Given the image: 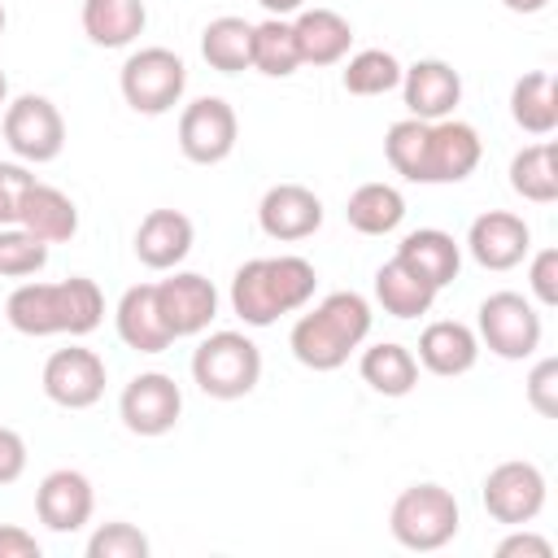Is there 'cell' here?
<instances>
[{"label": "cell", "instance_id": "23", "mask_svg": "<svg viewBox=\"0 0 558 558\" xmlns=\"http://www.w3.org/2000/svg\"><path fill=\"white\" fill-rule=\"evenodd\" d=\"M17 227H26L31 235H39L44 244H65V240H74V231H78V205H74L61 187L35 179L31 192H26V201H22Z\"/></svg>", "mask_w": 558, "mask_h": 558}, {"label": "cell", "instance_id": "8", "mask_svg": "<svg viewBox=\"0 0 558 558\" xmlns=\"http://www.w3.org/2000/svg\"><path fill=\"white\" fill-rule=\"evenodd\" d=\"M484 510L488 519L506 523V527H523L532 523L541 510H545V497H549V484H545V471L527 458H510V462H497L488 475H484Z\"/></svg>", "mask_w": 558, "mask_h": 558}, {"label": "cell", "instance_id": "6", "mask_svg": "<svg viewBox=\"0 0 558 558\" xmlns=\"http://www.w3.org/2000/svg\"><path fill=\"white\" fill-rule=\"evenodd\" d=\"M0 131H4L9 153L17 161H26V166L57 161L61 148H65V118H61V109L48 96H35V92H22V96H13L4 105Z\"/></svg>", "mask_w": 558, "mask_h": 558}, {"label": "cell", "instance_id": "30", "mask_svg": "<svg viewBox=\"0 0 558 558\" xmlns=\"http://www.w3.org/2000/svg\"><path fill=\"white\" fill-rule=\"evenodd\" d=\"M344 218H349V227L362 231V235H388V231H397L401 218H405V196H401L392 183H379V179H375V183H362V187L349 192Z\"/></svg>", "mask_w": 558, "mask_h": 558}, {"label": "cell", "instance_id": "12", "mask_svg": "<svg viewBox=\"0 0 558 558\" xmlns=\"http://www.w3.org/2000/svg\"><path fill=\"white\" fill-rule=\"evenodd\" d=\"M157 314L170 331V340L201 336L218 318V288L196 270H174L157 283Z\"/></svg>", "mask_w": 558, "mask_h": 558}, {"label": "cell", "instance_id": "17", "mask_svg": "<svg viewBox=\"0 0 558 558\" xmlns=\"http://www.w3.org/2000/svg\"><path fill=\"white\" fill-rule=\"evenodd\" d=\"M484 157L480 131L462 118L427 122V174L423 183H462Z\"/></svg>", "mask_w": 558, "mask_h": 558}, {"label": "cell", "instance_id": "31", "mask_svg": "<svg viewBox=\"0 0 558 558\" xmlns=\"http://www.w3.org/2000/svg\"><path fill=\"white\" fill-rule=\"evenodd\" d=\"M4 318L22 336H61V314H57V283H17L4 301Z\"/></svg>", "mask_w": 558, "mask_h": 558}, {"label": "cell", "instance_id": "44", "mask_svg": "<svg viewBox=\"0 0 558 558\" xmlns=\"http://www.w3.org/2000/svg\"><path fill=\"white\" fill-rule=\"evenodd\" d=\"M270 17H292V13H301L305 9V0H257Z\"/></svg>", "mask_w": 558, "mask_h": 558}, {"label": "cell", "instance_id": "35", "mask_svg": "<svg viewBox=\"0 0 558 558\" xmlns=\"http://www.w3.org/2000/svg\"><path fill=\"white\" fill-rule=\"evenodd\" d=\"M384 157L401 179L423 183V174H427V122H418V118L392 122L384 135Z\"/></svg>", "mask_w": 558, "mask_h": 558}, {"label": "cell", "instance_id": "15", "mask_svg": "<svg viewBox=\"0 0 558 558\" xmlns=\"http://www.w3.org/2000/svg\"><path fill=\"white\" fill-rule=\"evenodd\" d=\"M466 253L484 270H514L532 253V227L510 209H488L466 231Z\"/></svg>", "mask_w": 558, "mask_h": 558}, {"label": "cell", "instance_id": "45", "mask_svg": "<svg viewBox=\"0 0 558 558\" xmlns=\"http://www.w3.org/2000/svg\"><path fill=\"white\" fill-rule=\"evenodd\" d=\"M510 13H541V9H549V0H501Z\"/></svg>", "mask_w": 558, "mask_h": 558}, {"label": "cell", "instance_id": "13", "mask_svg": "<svg viewBox=\"0 0 558 558\" xmlns=\"http://www.w3.org/2000/svg\"><path fill=\"white\" fill-rule=\"evenodd\" d=\"M92 510H96V493H92V480L74 466H57L39 480L35 488V514L48 532L57 536H70L78 527L92 523Z\"/></svg>", "mask_w": 558, "mask_h": 558}, {"label": "cell", "instance_id": "22", "mask_svg": "<svg viewBox=\"0 0 558 558\" xmlns=\"http://www.w3.org/2000/svg\"><path fill=\"white\" fill-rule=\"evenodd\" d=\"M113 323H118V340L135 353H166L174 340L157 314V283H135L122 292L118 310H113Z\"/></svg>", "mask_w": 558, "mask_h": 558}, {"label": "cell", "instance_id": "47", "mask_svg": "<svg viewBox=\"0 0 558 558\" xmlns=\"http://www.w3.org/2000/svg\"><path fill=\"white\" fill-rule=\"evenodd\" d=\"M4 22H9V13H4V4H0V35H4Z\"/></svg>", "mask_w": 558, "mask_h": 558}, {"label": "cell", "instance_id": "20", "mask_svg": "<svg viewBox=\"0 0 558 558\" xmlns=\"http://www.w3.org/2000/svg\"><path fill=\"white\" fill-rule=\"evenodd\" d=\"M475 362H480V336L466 323L440 318V323L423 327V336H418V366L423 371L453 379V375H466Z\"/></svg>", "mask_w": 558, "mask_h": 558}, {"label": "cell", "instance_id": "43", "mask_svg": "<svg viewBox=\"0 0 558 558\" xmlns=\"http://www.w3.org/2000/svg\"><path fill=\"white\" fill-rule=\"evenodd\" d=\"M0 558H39V541L17 523H0Z\"/></svg>", "mask_w": 558, "mask_h": 558}, {"label": "cell", "instance_id": "40", "mask_svg": "<svg viewBox=\"0 0 558 558\" xmlns=\"http://www.w3.org/2000/svg\"><path fill=\"white\" fill-rule=\"evenodd\" d=\"M527 288H532V296H536L545 310L558 305V248H541V253L532 257V266H527Z\"/></svg>", "mask_w": 558, "mask_h": 558}, {"label": "cell", "instance_id": "4", "mask_svg": "<svg viewBox=\"0 0 558 558\" xmlns=\"http://www.w3.org/2000/svg\"><path fill=\"white\" fill-rule=\"evenodd\" d=\"M192 379L214 401H240L262 379V349L244 331H209L192 353Z\"/></svg>", "mask_w": 558, "mask_h": 558}, {"label": "cell", "instance_id": "24", "mask_svg": "<svg viewBox=\"0 0 558 558\" xmlns=\"http://www.w3.org/2000/svg\"><path fill=\"white\" fill-rule=\"evenodd\" d=\"M144 0H83V35L96 48H126L144 35Z\"/></svg>", "mask_w": 558, "mask_h": 558}, {"label": "cell", "instance_id": "18", "mask_svg": "<svg viewBox=\"0 0 558 558\" xmlns=\"http://www.w3.org/2000/svg\"><path fill=\"white\" fill-rule=\"evenodd\" d=\"M196 227L183 209H148L135 227V257L148 270H174L192 253Z\"/></svg>", "mask_w": 558, "mask_h": 558}, {"label": "cell", "instance_id": "29", "mask_svg": "<svg viewBox=\"0 0 558 558\" xmlns=\"http://www.w3.org/2000/svg\"><path fill=\"white\" fill-rule=\"evenodd\" d=\"M510 187H514V196H523L532 205L558 201V148H554V140H536L510 157Z\"/></svg>", "mask_w": 558, "mask_h": 558}, {"label": "cell", "instance_id": "26", "mask_svg": "<svg viewBox=\"0 0 558 558\" xmlns=\"http://www.w3.org/2000/svg\"><path fill=\"white\" fill-rule=\"evenodd\" d=\"M375 301L392 318H418V314H427L436 305V288L423 275H414L401 257H388L375 270Z\"/></svg>", "mask_w": 558, "mask_h": 558}, {"label": "cell", "instance_id": "32", "mask_svg": "<svg viewBox=\"0 0 558 558\" xmlns=\"http://www.w3.org/2000/svg\"><path fill=\"white\" fill-rule=\"evenodd\" d=\"M253 70L266 78H288L301 70V52L288 17H266L253 26Z\"/></svg>", "mask_w": 558, "mask_h": 558}, {"label": "cell", "instance_id": "33", "mask_svg": "<svg viewBox=\"0 0 558 558\" xmlns=\"http://www.w3.org/2000/svg\"><path fill=\"white\" fill-rule=\"evenodd\" d=\"M401 70L405 65L388 48H362V52H353L344 61L340 83H344L349 96H384V92L401 87Z\"/></svg>", "mask_w": 558, "mask_h": 558}, {"label": "cell", "instance_id": "27", "mask_svg": "<svg viewBox=\"0 0 558 558\" xmlns=\"http://www.w3.org/2000/svg\"><path fill=\"white\" fill-rule=\"evenodd\" d=\"M201 57L218 74H244L253 70V22L222 13L201 31Z\"/></svg>", "mask_w": 558, "mask_h": 558}, {"label": "cell", "instance_id": "34", "mask_svg": "<svg viewBox=\"0 0 558 558\" xmlns=\"http://www.w3.org/2000/svg\"><path fill=\"white\" fill-rule=\"evenodd\" d=\"M57 314H61V336H87L105 318V296L87 275H70L57 283Z\"/></svg>", "mask_w": 558, "mask_h": 558}, {"label": "cell", "instance_id": "5", "mask_svg": "<svg viewBox=\"0 0 558 558\" xmlns=\"http://www.w3.org/2000/svg\"><path fill=\"white\" fill-rule=\"evenodd\" d=\"M118 87H122V100L144 113V118H161L170 113L183 92H187V65L179 52L153 44V48H135L126 61H122V74H118Z\"/></svg>", "mask_w": 558, "mask_h": 558}, {"label": "cell", "instance_id": "9", "mask_svg": "<svg viewBox=\"0 0 558 558\" xmlns=\"http://www.w3.org/2000/svg\"><path fill=\"white\" fill-rule=\"evenodd\" d=\"M240 118L222 96H201L179 113V148L196 166H218L235 153Z\"/></svg>", "mask_w": 558, "mask_h": 558}, {"label": "cell", "instance_id": "1", "mask_svg": "<svg viewBox=\"0 0 558 558\" xmlns=\"http://www.w3.org/2000/svg\"><path fill=\"white\" fill-rule=\"evenodd\" d=\"M314 288H318L314 262H305L296 253L253 257L231 279V310L240 314L244 327H270L275 318L305 310Z\"/></svg>", "mask_w": 558, "mask_h": 558}, {"label": "cell", "instance_id": "19", "mask_svg": "<svg viewBox=\"0 0 558 558\" xmlns=\"http://www.w3.org/2000/svg\"><path fill=\"white\" fill-rule=\"evenodd\" d=\"M292 35H296V52H301V65H340L349 57V44H353V26L344 13L336 9H301L292 17Z\"/></svg>", "mask_w": 558, "mask_h": 558}, {"label": "cell", "instance_id": "46", "mask_svg": "<svg viewBox=\"0 0 558 558\" xmlns=\"http://www.w3.org/2000/svg\"><path fill=\"white\" fill-rule=\"evenodd\" d=\"M4 105H9V78H4V70H0V113H4Z\"/></svg>", "mask_w": 558, "mask_h": 558}, {"label": "cell", "instance_id": "42", "mask_svg": "<svg viewBox=\"0 0 558 558\" xmlns=\"http://www.w3.org/2000/svg\"><path fill=\"white\" fill-rule=\"evenodd\" d=\"M26 471V440L13 427H0V484L22 480Z\"/></svg>", "mask_w": 558, "mask_h": 558}, {"label": "cell", "instance_id": "39", "mask_svg": "<svg viewBox=\"0 0 558 558\" xmlns=\"http://www.w3.org/2000/svg\"><path fill=\"white\" fill-rule=\"evenodd\" d=\"M31 183H35V174H31L26 161H0V227H13L17 222Z\"/></svg>", "mask_w": 558, "mask_h": 558}, {"label": "cell", "instance_id": "14", "mask_svg": "<svg viewBox=\"0 0 558 558\" xmlns=\"http://www.w3.org/2000/svg\"><path fill=\"white\" fill-rule=\"evenodd\" d=\"M401 96H405L410 118H418V122L453 118V109L462 100V74L440 57H423L401 70Z\"/></svg>", "mask_w": 558, "mask_h": 558}, {"label": "cell", "instance_id": "11", "mask_svg": "<svg viewBox=\"0 0 558 558\" xmlns=\"http://www.w3.org/2000/svg\"><path fill=\"white\" fill-rule=\"evenodd\" d=\"M118 414H122V427L131 432V436H166V432H174V423H179V414H183V392H179V384L170 379V375H161V371H140L126 388H122V397H118Z\"/></svg>", "mask_w": 558, "mask_h": 558}, {"label": "cell", "instance_id": "16", "mask_svg": "<svg viewBox=\"0 0 558 558\" xmlns=\"http://www.w3.org/2000/svg\"><path fill=\"white\" fill-rule=\"evenodd\" d=\"M257 222L270 240L296 244L323 227V201L305 183H275V187H266V196L257 205Z\"/></svg>", "mask_w": 558, "mask_h": 558}, {"label": "cell", "instance_id": "2", "mask_svg": "<svg viewBox=\"0 0 558 558\" xmlns=\"http://www.w3.org/2000/svg\"><path fill=\"white\" fill-rule=\"evenodd\" d=\"M371 301L357 292H327L310 314L292 323L288 349L310 371H336L371 336Z\"/></svg>", "mask_w": 558, "mask_h": 558}, {"label": "cell", "instance_id": "38", "mask_svg": "<svg viewBox=\"0 0 558 558\" xmlns=\"http://www.w3.org/2000/svg\"><path fill=\"white\" fill-rule=\"evenodd\" d=\"M523 392H527V405H532L541 418H558V357H541V362L527 371Z\"/></svg>", "mask_w": 558, "mask_h": 558}, {"label": "cell", "instance_id": "3", "mask_svg": "<svg viewBox=\"0 0 558 558\" xmlns=\"http://www.w3.org/2000/svg\"><path fill=\"white\" fill-rule=\"evenodd\" d=\"M462 527V510L458 497L445 484H410L397 493L392 510H388V532L397 545L414 549V554H432L445 549Z\"/></svg>", "mask_w": 558, "mask_h": 558}, {"label": "cell", "instance_id": "36", "mask_svg": "<svg viewBox=\"0 0 558 558\" xmlns=\"http://www.w3.org/2000/svg\"><path fill=\"white\" fill-rule=\"evenodd\" d=\"M48 266V244L31 235L26 227H0V275L4 279H31Z\"/></svg>", "mask_w": 558, "mask_h": 558}, {"label": "cell", "instance_id": "37", "mask_svg": "<svg viewBox=\"0 0 558 558\" xmlns=\"http://www.w3.org/2000/svg\"><path fill=\"white\" fill-rule=\"evenodd\" d=\"M87 558H148V536L126 519L100 523L87 536Z\"/></svg>", "mask_w": 558, "mask_h": 558}, {"label": "cell", "instance_id": "7", "mask_svg": "<svg viewBox=\"0 0 558 558\" xmlns=\"http://www.w3.org/2000/svg\"><path fill=\"white\" fill-rule=\"evenodd\" d=\"M475 336L480 344H488V353L506 357V362H523L541 349V314L523 292H488L480 301V318H475Z\"/></svg>", "mask_w": 558, "mask_h": 558}, {"label": "cell", "instance_id": "25", "mask_svg": "<svg viewBox=\"0 0 558 558\" xmlns=\"http://www.w3.org/2000/svg\"><path fill=\"white\" fill-rule=\"evenodd\" d=\"M510 118L519 131L545 140L558 126V83L549 70H532L510 87Z\"/></svg>", "mask_w": 558, "mask_h": 558}, {"label": "cell", "instance_id": "10", "mask_svg": "<svg viewBox=\"0 0 558 558\" xmlns=\"http://www.w3.org/2000/svg\"><path fill=\"white\" fill-rule=\"evenodd\" d=\"M105 357L96 349H83V344H70V349H57L48 362H44V397L61 410H92L100 397H105Z\"/></svg>", "mask_w": 558, "mask_h": 558}, {"label": "cell", "instance_id": "28", "mask_svg": "<svg viewBox=\"0 0 558 558\" xmlns=\"http://www.w3.org/2000/svg\"><path fill=\"white\" fill-rule=\"evenodd\" d=\"M357 371L379 397H410L418 384V357L397 340H379V344L362 349Z\"/></svg>", "mask_w": 558, "mask_h": 558}, {"label": "cell", "instance_id": "21", "mask_svg": "<svg viewBox=\"0 0 558 558\" xmlns=\"http://www.w3.org/2000/svg\"><path fill=\"white\" fill-rule=\"evenodd\" d=\"M392 257H401V262H405L414 275H423L436 292L449 288V283L458 279V270H462V244H458L449 231H440V227H418V231L401 235V244H397Z\"/></svg>", "mask_w": 558, "mask_h": 558}, {"label": "cell", "instance_id": "41", "mask_svg": "<svg viewBox=\"0 0 558 558\" xmlns=\"http://www.w3.org/2000/svg\"><path fill=\"white\" fill-rule=\"evenodd\" d=\"M497 558H554V545L545 536H536L527 523L514 527L501 545H497Z\"/></svg>", "mask_w": 558, "mask_h": 558}]
</instances>
